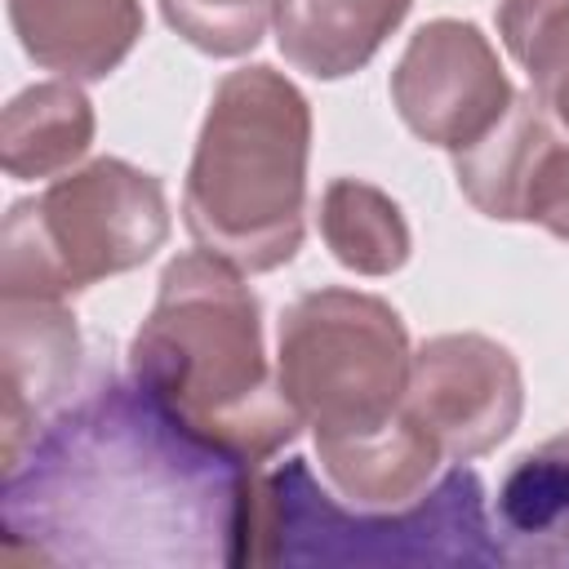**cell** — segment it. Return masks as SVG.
<instances>
[{"label":"cell","instance_id":"16","mask_svg":"<svg viewBox=\"0 0 569 569\" xmlns=\"http://www.w3.org/2000/svg\"><path fill=\"white\" fill-rule=\"evenodd\" d=\"M320 236L356 276H391L409 262V222L400 204L360 178H333L320 196Z\"/></svg>","mask_w":569,"mask_h":569},{"label":"cell","instance_id":"7","mask_svg":"<svg viewBox=\"0 0 569 569\" xmlns=\"http://www.w3.org/2000/svg\"><path fill=\"white\" fill-rule=\"evenodd\" d=\"M440 449L471 462L493 453L520 422L525 382L516 356L485 333H440L413 351L400 405Z\"/></svg>","mask_w":569,"mask_h":569},{"label":"cell","instance_id":"18","mask_svg":"<svg viewBox=\"0 0 569 569\" xmlns=\"http://www.w3.org/2000/svg\"><path fill=\"white\" fill-rule=\"evenodd\" d=\"M520 67L533 80V102L551 116L556 129L569 133V9L547 22V31L529 44Z\"/></svg>","mask_w":569,"mask_h":569},{"label":"cell","instance_id":"14","mask_svg":"<svg viewBox=\"0 0 569 569\" xmlns=\"http://www.w3.org/2000/svg\"><path fill=\"white\" fill-rule=\"evenodd\" d=\"M556 142V124L551 116L533 102V93H516L511 107L502 111V120L476 138L471 147L453 151V178L458 191L498 222H525V196L533 182L538 160L547 156V147Z\"/></svg>","mask_w":569,"mask_h":569},{"label":"cell","instance_id":"11","mask_svg":"<svg viewBox=\"0 0 569 569\" xmlns=\"http://www.w3.org/2000/svg\"><path fill=\"white\" fill-rule=\"evenodd\" d=\"M493 538L507 565L569 569V431L511 462L493 502Z\"/></svg>","mask_w":569,"mask_h":569},{"label":"cell","instance_id":"6","mask_svg":"<svg viewBox=\"0 0 569 569\" xmlns=\"http://www.w3.org/2000/svg\"><path fill=\"white\" fill-rule=\"evenodd\" d=\"M409 333L400 311L360 289H311L280 316L276 378L316 445L387 427L409 387Z\"/></svg>","mask_w":569,"mask_h":569},{"label":"cell","instance_id":"1","mask_svg":"<svg viewBox=\"0 0 569 569\" xmlns=\"http://www.w3.org/2000/svg\"><path fill=\"white\" fill-rule=\"evenodd\" d=\"M258 467L200 440L133 378H102L4 462V560L249 565Z\"/></svg>","mask_w":569,"mask_h":569},{"label":"cell","instance_id":"13","mask_svg":"<svg viewBox=\"0 0 569 569\" xmlns=\"http://www.w3.org/2000/svg\"><path fill=\"white\" fill-rule=\"evenodd\" d=\"M413 0H276L271 27L284 62L316 80L360 71L405 22Z\"/></svg>","mask_w":569,"mask_h":569},{"label":"cell","instance_id":"9","mask_svg":"<svg viewBox=\"0 0 569 569\" xmlns=\"http://www.w3.org/2000/svg\"><path fill=\"white\" fill-rule=\"evenodd\" d=\"M80 369V329L58 298H4L0 307V427L4 462L62 409Z\"/></svg>","mask_w":569,"mask_h":569},{"label":"cell","instance_id":"17","mask_svg":"<svg viewBox=\"0 0 569 569\" xmlns=\"http://www.w3.org/2000/svg\"><path fill=\"white\" fill-rule=\"evenodd\" d=\"M271 9L276 0H160L164 22L209 58L249 53L267 31Z\"/></svg>","mask_w":569,"mask_h":569},{"label":"cell","instance_id":"20","mask_svg":"<svg viewBox=\"0 0 569 569\" xmlns=\"http://www.w3.org/2000/svg\"><path fill=\"white\" fill-rule=\"evenodd\" d=\"M569 9V0H498V36L507 44V53L520 62L529 53V44L547 31L551 18H560Z\"/></svg>","mask_w":569,"mask_h":569},{"label":"cell","instance_id":"15","mask_svg":"<svg viewBox=\"0 0 569 569\" xmlns=\"http://www.w3.org/2000/svg\"><path fill=\"white\" fill-rule=\"evenodd\" d=\"M93 142V102L76 80L22 89L0 116V164L18 182L67 173Z\"/></svg>","mask_w":569,"mask_h":569},{"label":"cell","instance_id":"5","mask_svg":"<svg viewBox=\"0 0 569 569\" xmlns=\"http://www.w3.org/2000/svg\"><path fill=\"white\" fill-rule=\"evenodd\" d=\"M169 240V200L156 173L98 156L36 200H18L0 227V293L58 298L142 267Z\"/></svg>","mask_w":569,"mask_h":569},{"label":"cell","instance_id":"12","mask_svg":"<svg viewBox=\"0 0 569 569\" xmlns=\"http://www.w3.org/2000/svg\"><path fill=\"white\" fill-rule=\"evenodd\" d=\"M316 453H320V471H325L329 489L342 502L369 507V511H391V507L418 502L436 485V467H440L436 440L405 409L387 427H378L369 436L316 445Z\"/></svg>","mask_w":569,"mask_h":569},{"label":"cell","instance_id":"10","mask_svg":"<svg viewBox=\"0 0 569 569\" xmlns=\"http://www.w3.org/2000/svg\"><path fill=\"white\" fill-rule=\"evenodd\" d=\"M9 22L36 67L102 80L142 40V0H9Z\"/></svg>","mask_w":569,"mask_h":569},{"label":"cell","instance_id":"2","mask_svg":"<svg viewBox=\"0 0 569 569\" xmlns=\"http://www.w3.org/2000/svg\"><path fill=\"white\" fill-rule=\"evenodd\" d=\"M240 276L204 249L178 253L129 342V378L200 440L262 467L302 418L267 365L262 307Z\"/></svg>","mask_w":569,"mask_h":569},{"label":"cell","instance_id":"19","mask_svg":"<svg viewBox=\"0 0 569 569\" xmlns=\"http://www.w3.org/2000/svg\"><path fill=\"white\" fill-rule=\"evenodd\" d=\"M525 222L547 227L551 236L569 240V142H551L547 156L533 169L529 196H525Z\"/></svg>","mask_w":569,"mask_h":569},{"label":"cell","instance_id":"8","mask_svg":"<svg viewBox=\"0 0 569 569\" xmlns=\"http://www.w3.org/2000/svg\"><path fill=\"white\" fill-rule=\"evenodd\" d=\"M511 98L516 89L489 36L462 18L422 22L391 71V102L400 120L409 133L445 151H462L485 138Z\"/></svg>","mask_w":569,"mask_h":569},{"label":"cell","instance_id":"4","mask_svg":"<svg viewBox=\"0 0 569 569\" xmlns=\"http://www.w3.org/2000/svg\"><path fill=\"white\" fill-rule=\"evenodd\" d=\"M249 565H507L485 485L449 467L418 502L369 511L325 489L307 458L253 480Z\"/></svg>","mask_w":569,"mask_h":569},{"label":"cell","instance_id":"3","mask_svg":"<svg viewBox=\"0 0 569 569\" xmlns=\"http://www.w3.org/2000/svg\"><path fill=\"white\" fill-rule=\"evenodd\" d=\"M311 107L267 62L227 71L209 98L182 187L191 240L236 271H276L302 244Z\"/></svg>","mask_w":569,"mask_h":569}]
</instances>
